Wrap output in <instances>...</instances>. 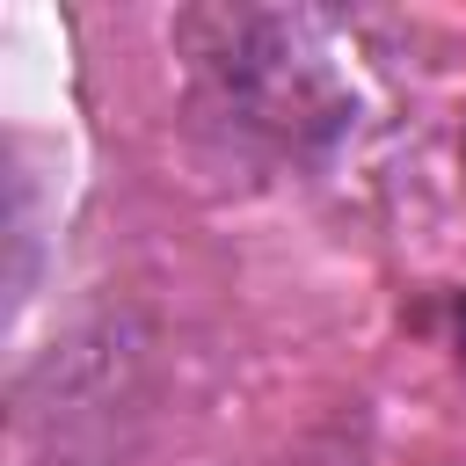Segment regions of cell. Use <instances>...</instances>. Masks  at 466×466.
<instances>
[{"label":"cell","instance_id":"obj_1","mask_svg":"<svg viewBox=\"0 0 466 466\" xmlns=\"http://www.w3.org/2000/svg\"><path fill=\"white\" fill-rule=\"evenodd\" d=\"M218 44L204 51V66L218 73L226 102L248 124H269L277 138H313L342 124V80H335V51L328 29L306 15H218L211 22Z\"/></svg>","mask_w":466,"mask_h":466},{"label":"cell","instance_id":"obj_2","mask_svg":"<svg viewBox=\"0 0 466 466\" xmlns=\"http://www.w3.org/2000/svg\"><path fill=\"white\" fill-rule=\"evenodd\" d=\"M459 364H466V306H459Z\"/></svg>","mask_w":466,"mask_h":466}]
</instances>
